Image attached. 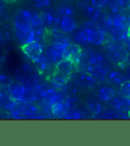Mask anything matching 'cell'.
I'll return each mask as SVG.
<instances>
[{
  "mask_svg": "<svg viewBox=\"0 0 130 146\" xmlns=\"http://www.w3.org/2000/svg\"><path fill=\"white\" fill-rule=\"evenodd\" d=\"M12 82V80L7 74L0 73V88H7Z\"/></svg>",
  "mask_w": 130,
  "mask_h": 146,
  "instance_id": "33",
  "label": "cell"
},
{
  "mask_svg": "<svg viewBox=\"0 0 130 146\" xmlns=\"http://www.w3.org/2000/svg\"><path fill=\"white\" fill-rule=\"evenodd\" d=\"M82 54H83V50L81 46L77 44L71 43L66 50L64 58L70 60L76 66H78L80 62Z\"/></svg>",
  "mask_w": 130,
  "mask_h": 146,
  "instance_id": "8",
  "label": "cell"
},
{
  "mask_svg": "<svg viewBox=\"0 0 130 146\" xmlns=\"http://www.w3.org/2000/svg\"><path fill=\"white\" fill-rule=\"evenodd\" d=\"M106 80L109 83L114 85L121 86L123 83L127 81L126 76L119 71H111L107 76Z\"/></svg>",
  "mask_w": 130,
  "mask_h": 146,
  "instance_id": "22",
  "label": "cell"
},
{
  "mask_svg": "<svg viewBox=\"0 0 130 146\" xmlns=\"http://www.w3.org/2000/svg\"><path fill=\"white\" fill-rule=\"evenodd\" d=\"M50 110L52 115L57 118H64L69 111L64 101L56 102L50 107Z\"/></svg>",
  "mask_w": 130,
  "mask_h": 146,
  "instance_id": "21",
  "label": "cell"
},
{
  "mask_svg": "<svg viewBox=\"0 0 130 146\" xmlns=\"http://www.w3.org/2000/svg\"><path fill=\"white\" fill-rule=\"evenodd\" d=\"M70 78L64 75L55 69L51 77V83L56 89H61L68 83Z\"/></svg>",
  "mask_w": 130,
  "mask_h": 146,
  "instance_id": "17",
  "label": "cell"
},
{
  "mask_svg": "<svg viewBox=\"0 0 130 146\" xmlns=\"http://www.w3.org/2000/svg\"><path fill=\"white\" fill-rule=\"evenodd\" d=\"M2 40V36H1V31H0V41H1Z\"/></svg>",
  "mask_w": 130,
  "mask_h": 146,
  "instance_id": "45",
  "label": "cell"
},
{
  "mask_svg": "<svg viewBox=\"0 0 130 146\" xmlns=\"http://www.w3.org/2000/svg\"><path fill=\"white\" fill-rule=\"evenodd\" d=\"M32 13L26 9L19 10L13 19V29L15 36L21 44L36 41V35L32 29Z\"/></svg>",
  "mask_w": 130,
  "mask_h": 146,
  "instance_id": "1",
  "label": "cell"
},
{
  "mask_svg": "<svg viewBox=\"0 0 130 146\" xmlns=\"http://www.w3.org/2000/svg\"><path fill=\"white\" fill-rule=\"evenodd\" d=\"M71 41L66 36L53 38L50 43L46 47V56L53 64H56L64 58V53Z\"/></svg>",
  "mask_w": 130,
  "mask_h": 146,
  "instance_id": "2",
  "label": "cell"
},
{
  "mask_svg": "<svg viewBox=\"0 0 130 146\" xmlns=\"http://www.w3.org/2000/svg\"><path fill=\"white\" fill-rule=\"evenodd\" d=\"M0 117H1V113H0Z\"/></svg>",
  "mask_w": 130,
  "mask_h": 146,
  "instance_id": "49",
  "label": "cell"
},
{
  "mask_svg": "<svg viewBox=\"0 0 130 146\" xmlns=\"http://www.w3.org/2000/svg\"><path fill=\"white\" fill-rule=\"evenodd\" d=\"M72 40L74 43L77 44L80 46H85L88 44V36L81 28L76 29L74 32H72Z\"/></svg>",
  "mask_w": 130,
  "mask_h": 146,
  "instance_id": "23",
  "label": "cell"
},
{
  "mask_svg": "<svg viewBox=\"0 0 130 146\" xmlns=\"http://www.w3.org/2000/svg\"><path fill=\"white\" fill-rule=\"evenodd\" d=\"M126 78L128 81H130V66L126 69Z\"/></svg>",
  "mask_w": 130,
  "mask_h": 146,
  "instance_id": "39",
  "label": "cell"
},
{
  "mask_svg": "<svg viewBox=\"0 0 130 146\" xmlns=\"http://www.w3.org/2000/svg\"><path fill=\"white\" fill-rule=\"evenodd\" d=\"M120 41L108 42L105 44L107 50V57L113 63L120 67H124L127 62L128 52L124 43H119Z\"/></svg>",
  "mask_w": 130,
  "mask_h": 146,
  "instance_id": "3",
  "label": "cell"
},
{
  "mask_svg": "<svg viewBox=\"0 0 130 146\" xmlns=\"http://www.w3.org/2000/svg\"><path fill=\"white\" fill-rule=\"evenodd\" d=\"M7 90L13 101L22 102L25 92V86L22 84L12 81L7 88Z\"/></svg>",
  "mask_w": 130,
  "mask_h": 146,
  "instance_id": "9",
  "label": "cell"
},
{
  "mask_svg": "<svg viewBox=\"0 0 130 146\" xmlns=\"http://www.w3.org/2000/svg\"><path fill=\"white\" fill-rule=\"evenodd\" d=\"M61 1H64V2H67V3H72V2H74L76 1V0H60Z\"/></svg>",
  "mask_w": 130,
  "mask_h": 146,
  "instance_id": "41",
  "label": "cell"
},
{
  "mask_svg": "<svg viewBox=\"0 0 130 146\" xmlns=\"http://www.w3.org/2000/svg\"><path fill=\"white\" fill-rule=\"evenodd\" d=\"M76 5L79 10L84 12L86 8L91 5V3L90 0H76Z\"/></svg>",
  "mask_w": 130,
  "mask_h": 146,
  "instance_id": "34",
  "label": "cell"
},
{
  "mask_svg": "<svg viewBox=\"0 0 130 146\" xmlns=\"http://www.w3.org/2000/svg\"><path fill=\"white\" fill-rule=\"evenodd\" d=\"M123 41H124V45H125L126 50H128L129 52H130V37L127 36Z\"/></svg>",
  "mask_w": 130,
  "mask_h": 146,
  "instance_id": "38",
  "label": "cell"
},
{
  "mask_svg": "<svg viewBox=\"0 0 130 146\" xmlns=\"http://www.w3.org/2000/svg\"><path fill=\"white\" fill-rule=\"evenodd\" d=\"M5 3L3 0H0V16L1 17V20L3 19H6L7 13L6 12L7 7Z\"/></svg>",
  "mask_w": 130,
  "mask_h": 146,
  "instance_id": "36",
  "label": "cell"
},
{
  "mask_svg": "<svg viewBox=\"0 0 130 146\" xmlns=\"http://www.w3.org/2000/svg\"><path fill=\"white\" fill-rule=\"evenodd\" d=\"M64 101L69 110H71V109H76L80 102V99L75 95H71L66 97Z\"/></svg>",
  "mask_w": 130,
  "mask_h": 146,
  "instance_id": "27",
  "label": "cell"
},
{
  "mask_svg": "<svg viewBox=\"0 0 130 146\" xmlns=\"http://www.w3.org/2000/svg\"><path fill=\"white\" fill-rule=\"evenodd\" d=\"M22 111H23V117L30 119L41 118L40 113L37 106L32 104V103L22 102Z\"/></svg>",
  "mask_w": 130,
  "mask_h": 146,
  "instance_id": "16",
  "label": "cell"
},
{
  "mask_svg": "<svg viewBox=\"0 0 130 146\" xmlns=\"http://www.w3.org/2000/svg\"><path fill=\"white\" fill-rule=\"evenodd\" d=\"M90 3L93 7L102 10L107 7V0H90Z\"/></svg>",
  "mask_w": 130,
  "mask_h": 146,
  "instance_id": "35",
  "label": "cell"
},
{
  "mask_svg": "<svg viewBox=\"0 0 130 146\" xmlns=\"http://www.w3.org/2000/svg\"><path fill=\"white\" fill-rule=\"evenodd\" d=\"M90 22L96 24L103 17L104 13L100 9L93 7L92 5L88 7L84 12Z\"/></svg>",
  "mask_w": 130,
  "mask_h": 146,
  "instance_id": "19",
  "label": "cell"
},
{
  "mask_svg": "<svg viewBox=\"0 0 130 146\" xmlns=\"http://www.w3.org/2000/svg\"><path fill=\"white\" fill-rule=\"evenodd\" d=\"M80 28L86 33L87 36L93 31H94L96 29H97L96 25L90 21L84 22V23H83V25L81 26Z\"/></svg>",
  "mask_w": 130,
  "mask_h": 146,
  "instance_id": "31",
  "label": "cell"
},
{
  "mask_svg": "<svg viewBox=\"0 0 130 146\" xmlns=\"http://www.w3.org/2000/svg\"><path fill=\"white\" fill-rule=\"evenodd\" d=\"M120 91L123 96L130 99V81L127 80L120 86Z\"/></svg>",
  "mask_w": 130,
  "mask_h": 146,
  "instance_id": "32",
  "label": "cell"
},
{
  "mask_svg": "<svg viewBox=\"0 0 130 146\" xmlns=\"http://www.w3.org/2000/svg\"><path fill=\"white\" fill-rule=\"evenodd\" d=\"M74 82L79 87L91 89L97 85L98 80L86 72L80 73L74 80Z\"/></svg>",
  "mask_w": 130,
  "mask_h": 146,
  "instance_id": "10",
  "label": "cell"
},
{
  "mask_svg": "<svg viewBox=\"0 0 130 146\" xmlns=\"http://www.w3.org/2000/svg\"><path fill=\"white\" fill-rule=\"evenodd\" d=\"M99 99L93 96H90L87 98V106L92 113L96 115H98L102 111V106H101Z\"/></svg>",
  "mask_w": 130,
  "mask_h": 146,
  "instance_id": "25",
  "label": "cell"
},
{
  "mask_svg": "<svg viewBox=\"0 0 130 146\" xmlns=\"http://www.w3.org/2000/svg\"><path fill=\"white\" fill-rule=\"evenodd\" d=\"M21 71L25 73H30V74H32V73H36L34 71V70L33 69V68L31 66L28 65V64H25L23 66H22Z\"/></svg>",
  "mask_w": 130,
  "mask_h": 146,
  "instance_id": "37",
  "label": "cell"
},
{
  "mask_svg": "<svg viewBox=\"0 0 130 146\" xmlns=\"http://www.w3.org/2000/svg\"><path fill=\"white\" fill-rule=\"evenodd\" d=\"M59 28L64 33H72L78 28V24L72 18L62 19Z\"/></svg>",
  "mask_w": 130,
  "mask_h": 146,
  "instance_id": "20",
  "label": "cell"
},
{
  "mask_svg": "<svg viewBox=\"0 0 130 146\" xmlns=\"http://www.w3.org/2000/svg\"><path fill=\"white\" fill-rule=\"evenodd\" d=\"M5 3H15L19 0H3Z\"/></svg>",
  "mask_w": 130,
  "mask_h": 146,
  "instance_id": "40",
  "label": "cell"
},
{
  "mask_svg": "<svg viewBox=\"0 0 130 146\" xmlns=\"http://www.w3.org/2000/svg\"><path fill=\"white\" fill-rule=\"evenodd\" d=\"M1 16H0V23H1Z\"/></svg>",
  "mask_w": 130,
  "mask_h": 146,
  "instance_id": "46",
  "label": "cell"
},
{
  "mask_svg": "<svg viewBox=\"0 0 130 146\" xmlns=\"http://www.w3.org/2000/svg\"><path fill=\"white\" fill-rule=\"evenodd\" d=\"M31 26H32V29L36 35V41L40 42L43 40L46 34V27H45L39 13H32Z\"/></svg>",
  "mask_w": 130,
  "mask_h": 146,
  "instance_id": "7",
  "label": "cell"
},
{
  "mask_svg": "<svg viewBox=\"0 0 130 146\" xmlns=\"http://www.w3.org/2000/svg\"><path fill=\"white\" fill-rule=\"evenodd\" d=\"M32 3L36 8L44 10L51 7L52 0H32Z\"/></svg>",
  "mask_w": 130,
  "mask_h": 146,
  "instance_id": "29",
  "label": "cell"
},
{
  "mask_svg": "<svg viewBox=\"0 0 130 146\" xmlns=\"http://www.w3.org/2000/svg\"><path fill=\"white\" fill-rule=\"evenodd\" d=\"M115 91L114 88L109 86H104L100 89L98 97L100 100L103 102H109L115 97Z\"/></svg>",
  "mask_w": 130,
  "mask_h": 146,
  "instance_id": "24",
  "label": "cell"
},
{
  "mask_svg": "<svg viewBox=\"0 0 130 146\" xmlns=\"http://www.w3.org/2000/svg\"><path fill=\"white\" fill-rule=\"evenodd\" d=\"M77 66L69 60L63 58L56 64L55 70L67 76L71 77Z\"/></svg>",
  "mask_w": 130,
  "mask_h": 146,
  "instance_id": "12",
  "label": "cell"
},
{
  "mask_svg": "<svg viewBox=\"0 0 130 146\" xmlns=\"http://www.w3.org/2000/svg\"><path fill=\"white\" fill-rule=\"evenodd\" d=\"M127 62L130 64V52L128 53V58H127Z\"/></svg>",
  "mask_w": 130,
  "mask_h": 146,
  "instance_id": "43",
  "label": "cell"
},
{
  "mask_svg": "<svg viewBox=\"0 0 130 146\" xmlns=\"http://www.w3.org/2000/svg\"><path fill=\"white\" fill-rule=\"evenodd\" d=\"M52 63V62L46 55H43L38 61H36L34 64H35V66L37 68L38 71L39 72L43 73L50 68Z\"/></svg>",
  "mask_w": 130,
  "mask_h": 146,
  "instance_id": "26",
  "label": "cell"
},
{
  "mask_svg": "<svg viewBox=\"0 0 130 146\" xmlns=\"http://www.w3.org/2000/svg\"><path fill=\"white\" fill-rule=\"evenodd\" d=\"M0 51H1V45H0Z\"/></svg>",
  "mask_w": 130,
  "mask_h": 146,
  "instance_id": "48",
  "label": "cell"
},
{
  "mask_svg": "<svg viewBox=\"0 0 130 146\" xmlns=\"http://www.w3.org/2000/svg\"><path fill=\"white\" fill-rule=\"evenodd\" d=\"M115 111L112 110L104 111L103 113H100V118L105 119H121V115L116 110Z\"/></svg>",
  "mask_w": 130,
  "mask_h": 146,
  "instance_id": "28",
  "label": "cell"
},
{
  "mask_svg": "<svg viewBox=\"0 0 130 146\" xmlns=\"http://www.w3.org/2000/svg\"><path fill=\"white\" fill-rule=\"evenodd\" d=\"M82 114L80 111H79L78 109H71L67 111L66 116L64 117V119H81Z\"/></svg>",
  "mask_w": 130,
  "mask_h": 146,
  "instance_id": "30",
  "label": "cell"
},
{
  "mask_svg": "<svg viewBox=\"0 0 130 146\" xmlns=\"http://www.w3.org/2000/svg\"><path fill=\"white\" fill-rule=\"evenodd\" d=\"M22 51L33 63L38 61L43 55V46L40 42L34 41L22 44L21 46Z\"/></svg>",
  "mask_w": 130,
  "mask_h": 146,
  "instance_id": "5",
  "label": "cell"
},
{
  "mask_svg": "<svg viewBox=\"0 0 130 146\" xmlns=\"http://www.w3.org/2000/svg\"><path fill=\"white\" fill-rule=\"evenodd\" d=\"M56 12L61 19L72 18L74 15L76 11L70 3L61 1L58 3L56 8Z\"/></svg>",
  "mask_w": 130,
  "mask_h": 146,
  "instance_id": "15",
  "label": "cell"
},
{
  "mask_svg": "<svg viewBox=\"0 0 130 146\" xmlns=\"http://www.w3.org/2000/svg\"><path fill=\"white\" fill-rule=\"evenodd\" d=\"M128 115H129V117H130V111H129V113H128Z\"/></svg>",
  "mask_w": 130,
  "mask_h": 146,
  "instance_id": "47",
  "label": "cell"
},
{
  "mask_svg": "<svg viewBox=\"0 0 130 146\" xmlns=\"http://www.w3.org/2000/svg\"><path fill=\"white\" fill-rule=\"evenodd\" d=\"M3 58H1V57H0V67H1V64H2V63H3Z\"/></svg>",
  "mask_w": 130,
  "mask_h": 146,
  "instance_id": "44",
  "label": "cell"
},
{
  "mask_svg": "<svg viewBox=\"0 0 130 146\" xmlns=\"http://www.w3.org/2000/svg\"><path fill=\"white\" fill-rule=\"evenodd\" d=\"M88 42L95 46L105 44L107 42V33L100 29H96L88 35Z\"/></svg>",
  "mask_w": 130,
  "mask_h": 146,
  "instance_id": "13",
  "label": "cell"
},
{
  "mask_svg": "<svg viewBox=\"0 0 130 146\" xmlns=\"http://www.w3.org/2000/svg\"><path fill=\"white\" fill-rule=\"evenodd\" d=\"M39 15L46 28L57 27V25H59L62 19L56 11L51 9L50 8L42 11L39 13Z\"/></svg>",
  "mask_w": 130,
  "mask_h": 146,
  "instance_id": "6",
  "label": "cell"
},
{
  "mask_svg": "<svg viewBox=\"0 0 130 146\" xmlns=\"http://www.w3.org/2000/svg\"><path fill=\"white\" fill-rule=\"evenodd\" d=\"M86 72L92 75L93 77L96 78L97 80L105 81L107 78V76L109 72L106 70L103 69L101 67H97L92 64H89L86 68Z\"/></svg>",
  "mask_w": 130,
  "mask_h": 146,
  "instance_id": "18",
  "label": "cell"
},
{
  "mask_svg": "<svg viewBox=\"0 0 130 146\" xmlns=\"http://www.w3.org/2000/svg\"><path fill=\"white\" fill-rule=\"evenodd\" d=\"M89 55V62L90 64L101 67L103 69L109 71V66L108 64V60L105 57V56L100 54V53L91 52L88 53Z\"/></svg>",
  "mask_w": 130,
  "mask_h": 146,
  "instance_id": "14",
  "label": "cell"
},
{
  "mask_svg": "<svg viewBox=\"0 0 130 146\" xmlns=\"http://www.w3.org/2000/svg\"><path fill=\"white\" fill-rule=\"evenodd\" d=\"M112 106L118 112L128 114L130 111V99L124 96L115 97L109 101Z\"/></svg>",
  "mask_w": 130,
  "mask_h": 146,
  "instance_id": "11",
  "label": "cell"
},
{
  "mask_svg": "<svg viewBox=\"0 0 130 146\" xmlns=\"http://www.w3.org/2000/svg\"><path fill=\"white\" fill-rule=\"evenodd\" d=\"M38 99H39L43 104V106L50 107L56 102H62L66 99V94L62 90L56 89L44 90L38 95Z\"/></svg>",
  "mask_w": 130,
  "mask_h": 146,
  "instance_id": "4",
  "label": "cell"
},
{
  "mask_svg": "<svg viewBox=\"0 0 130 146\" xmlns=\"http://www.w3.org/2000/svg\"><path fill=\"white\" fill-rule=\"evenodd\" d=\"M127 36L130 37V25L128 27V29H127Z\"/></svg>",
  "mask_w": 130,
  "mask_h": 146,
  "instance_id": "42",
  "label": "cell"
}]
</instances>
